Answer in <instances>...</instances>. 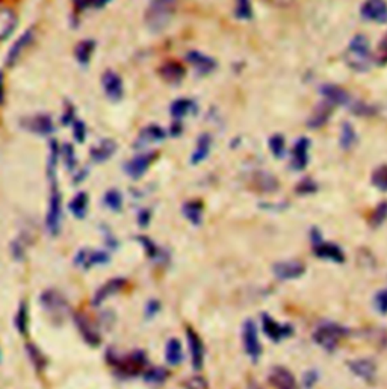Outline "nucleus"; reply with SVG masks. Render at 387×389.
Masks as SVG:
<instances>
[{"instance_id": "12", "label": "nucleus", "mask_w": 387, "mask_h": 389, "mask_svg": "<svg viewBox=\"0 0 387 389\" xmlns=\"http://www.w3.org/2000/svg\"><path fill=\"white\" fill-rule=\"evenodd\" d=\"M126 284H128V280L123 279V277L109 279L106 282V284H103L100 288L96 291V294L93 297V305L96 307L102 306L106 302V300H109L111 297L121 293L123 288L126 287Z\"/></svg>"}, {"instance_id": "51", "label": "nucleus", "mask_w": 387, "mask_h": 389, "mask_svg": "<svg viewBox=\"0 0 387 389\" xmlns=\"http://www.w3.org/2000/svg\"><path fill=\"white\" fill-rule=\"evenodd\" d=\"M160 309H162V306H160L159 300L151 298L147 302L146 309H144V315H146L147 320H153V318H155L160 312Z\"/></svg>"}, {"instance_id": "27", "label": "nucleus", "mask_w": 387, "mask_h": 389, "mask_svg": "<svg viewBox=\"0 0 387 389\" xmlns=\"http://www.w3.org/2000/svg\"><path fill=\"white\" fill-rule=\"evenodd\" d=\"M17 26V15L10 8L0 10V41L6 40L14 32Z\"/></svg>"}, {"instance_id": "50", "label": "nucleus", "mask_w": 387, "mask_h": 389, "mask_svg": "<svg viewBox=\"0 0 387 389\" xmlns=\"http://www.w3.org/2000/svg\"><path fill=\"white\" fill-rule=\"evenodd\" d=\"M375 61L378 66H386L387 64V33L383 37V40L378 44Z\"/></svg>"}, {"instance_id": "1", "label": "nucleus", "mask_w": 387, "mask_h": 389, "mask_svg": "<svg viewBox=\"0 0 387 389\" xmlns=\"http://www.w3.org/2000/svg\"><path fill=\"white\" fill-rule=\"evenodd\" d=\"M106 360L112 368L128 377L138 376L147 368V356L142 350H135L124 356H120L115 350H107Z\"/></svg>"}, {"instance_id": "45", "label": "nucleus", "mask_w": 387, "mask_h": 389, "mask_svg": "<svg viewBox=\"0 0 387 389\" xmlns=\"http://www.w3.org/2000/svg\"><path fill=\"white\" fill-rule=\"evenodd\" d=\"M236 17L241 20H250L253 17L250 0H236Z\"/></svg>"}, {"instance_id": "3", "label": "nucleus", "mask_w": 387, "mask_h": 389, "mask_svg": "<svg viewBox=\"0 0 387 389\" xmlns=\"http://www.w3.org/2000/svg\"><path fill=\"white\" fill-rule=\"evenodd\" d=\"M40 305L53 321H64L71 314L67 298L56 289H47L40 296Z\"/></svg>"}, {"instance_id": "52", "label": "nucleus", "mask_w": 387, "mask_h": 389, "mask_svg": "<svg viewBox=\"0 0 387 389\" xmlns=\"http://www.w3.org/2000/svg\"><path fill=\"white\" fill-rule=\"evenodd\" d=\"M374 305H375L378 312L387 314V289L378 291V293L375 294V298H374Z\"/></svg>"}, {"instance_id": "18", "label": "nucleus", "mask_w": 387, "mask_h": 389, "mask_svg": "<svg viewBox=\"0 0 387 389\" xmlns=\"http://www.w3.org/2000/svg\"><path fill=\"white\" fill-rule=\"evenodd\" d=\"M362 17L369 22L387 23L386 0H366L362 6Z\"/></svg>"}, {"instance_id": "8", "label": "nucleus", "mask_w": 387, "mask_h": 389, "mask_svg": "<svg viewBox=\"0 0 387 389\" xmlns=\"http://www.w3.org/2000/svg\"><path fill=\"white\" fill-rule=\"evenodd\" d=\"M186 342L191 356V365L195 371H200L204 367V344L199 333L192 327H186Z\"/></svg>"}, {"instance_id": "30", "label": "nucleus", "mask_w": 387, "mask_h": 389, "mask_svg": "<svg viewBox=\"0 0 387 389\" xmlns=\"http://www.w3.org/2000/svg\"><path fill=\"white\" fill-rule=\"evenodd\" d=\"M203 203L200 200H189L186 201L182 212H183V217L189 221V223H192L194 226H199L202 224L203 221Z\"/></svg>"}, {"instance_id": "9", "label": "nucleus", "mask_w": 387, "mask_h": 389, "mask_svg": "<svg viewBox=\"0 0 387 389\" xmlns=\"http://www.w3.org/2000/svg\"><path fill=\"white\" fill-rule=\"evenodd\" d=\"M349 53L353 56V63L351 66L356 68H366V63L369 56H371V44L365 35H357L349 43Z\"/></svg>"}, {"instance_id": "15", "label": "nucleus", "mask_w": 387, "mask_h": 389, "mask_svg": "<svg viewBox=\"0 0 387 389\" xmlns=\"http://www.w3.org/2000/svg\"><path fill=\"white\" fill-rule=\"evenodd\" d=\"M102 85L107 99L112 102H119L123 99L124 85L120 75H116L115 72H112V70H107V72L102 76Z\"/></svg>"}, {"instance_id": "42", "label": "nucleus", "mask_w": 387, "mask_h": 389, "mask_svg": "<svg viewBox=\"0 0 387 389\" xmlns=\"http://www.w3.org/2000/svg\"><path fill=\"white\" fill-rule=\"evenodd\" d=\"M372 185L375 188L387 191V165H381L372 173Z\"/></svg>"}, {"instance_id": "33", "label": "nucleus", "mask_w": 387, "mask_h": 389, "mask_svg": "<svg viewBox=\"0 0 387 389\" xmlns=\"http://www.w3.org/2000/svg\"><path fill=\"white\" fill-rule=\"evenodd\" d=\"M88 205H89L88 194L84 192V191H80V192L76 194L73 199H71L70 205H68V209H70L71 214H73L76 218L82 220V218H85L86 212H88Z\"/></svg>"}, {"instance_id": "48", "label": "nucleus", "mask_w": 387, "mask_h": 389, "mask_svg": "<svg viewBox=\"0 0 387 389\" xmlns=\"http://www.w3.org/2000/svg\"><path fill=\"white\" fill-rule=\"evenodd\" d=\"M109 0H75V8L77 11H85L88 8H96L100 10Z\"/></svg>"}, {"instance_id": "19", "label": "nucleus", "mask_w": 387, "mask_h": 389, "mask_svg": "<svg viewBox=\"0 0 387 389\" xmlns=\"http://www.w3.org/2000/svg\"><path fill=\"white\" fill-rule=\"evenodd\" d=\"M268 380L275 389H298L295 376L284 367H274L269 373Z\"/></svg>"}, {"instance_id": "37", "label": "nucleus", "mask_w": 387, "mask_h": 389, "mask_svg": "<svg viewBox=\"0 0 387 389\" xmlns=\"http://www.w3.org/2000/svg\"><path fill=\"white\" fill-rule=\"evenodd\" d=\"M94 49H96V41H93V40L80 41L75 49V56L77 59V63L86 66L89 61H91Z\"/></svg>"}, {"instance_id": "54", "label": "nucleus", "mask_w": 387, "mask_h": 389, "mask_svg": "<svg viewBox=\"0 0 387 389\" xmlns=\"http://www.w3.org/2000/svg\"><path fill=\"white\" fill-rule=\"evenodd\" d=\"M314 191H317V185H314L310 179H304L298 185V188H296V192L298 194H309V192H314Z\"/></svg>"}, {"instance_id": "14", "label": "nucleus", "mask_w": 387, "mask_h": 389, "mask_svg": "<svg viewBox=\"0 0 387 389\" xmlns=\"http://www.w3.org/2000/svg\"><path fill=\"white\" fill-rule=\"evenodd\" d=\"M22 126L28 132H32V134L40 137H46L55 132L53 120L49 116H44V114H38V116L24 119L22 121Z\"/></svg>"}, {"instance_id": "43", "label": "nucleus", "mask_w": 387, "mask_h": 389, "mask_svg": "<svg viewBox=\"0 0 387 389\" xmlns=\"http://www.w3.org/2000/svg\"><path fill=\"white\" fill-rule=\"evenodd\" d=\"M269 148L275 158H283L284 152H286V143L284 138L282 135H274L269 139Z\"/></svg>"}, {"instance_id": "21", "label": "nucleus", "mask_w": 387, "mask_h": 389, "mask_svg": "<svg viewBox=\"0 0 387 389\" xmlns=\"http://www.w3.org/2000/svg\"><path fill=\"white\" fill-rule=\"evenodd\" d=\"M186 59H188V63L202 75H209L213 72L215 68H217V63H215V59L208 55H204V53H202L199 50L188 52Z\"/></svg>"}, {"instance_id": "16", "label": "nucleus", "mask_w": 387, "mask_h": 389, "mask_svg": "<svg viewBox=\"0 0 387 389\" xmlns=\"http://www.w3.org/2000/svg\"><path fill=\"white\" fill-rule=\"evenodd\" d=\"M33 37H35V31H33V28H29L28 31H24L22 33V37L13 44V47L10 49V52H8L6 59H5V64L8 67H14L17 63H19L23 52L32 44Z\"/></svg>"}, {"instance_id": "39", "label": "nucleus", "mask_w": 387, "mask_h": 389, "mask_svg": "<svg viewBox=\"0 0 387 389\" xmlns=\"http://www.w3.org/2000/svg\"><path fill=\"white\" fill-rule=\"evenodd\" d=\"M26 351H28L29 360L32 362V365L35 367V369L44 371V368H46V365H47V359H46V356L43 355V351L37 346H35L33 342L26 344Z\"/></svg>"}, {"instance_id": "40", "label": "nucleus", "mask_w": 387, "mask_h": 389, "mask_svg": "<svg viewBox=\"0 0 387 389\" xmlns=\"http://www.w3.org/2000/svg\"><path fill=\"white\" fill-rule=\"evenodd\" d=\"M103 203L107 209L112 212H120L123 209V194L119 190L106 191L103 196Z\"/></svg>"}, {"instance_id": "29", "label": "nucleus", "mask_w": 387, "mask_h": 389, "mask_svg": "<svg viewBox=\"0 0 387 389\" xmlns=\"http://www.w3.org/2000/svg\"><path fill=\"white\" fill-rule=\"evenodd\" d=\"M211 147H212L211 135H208V134L200 135L199 139H197V146H195V150H194V153L191 156V164L197 165V164L203 162L204 159L209 156Z\"/></svg>"}, {"instance_id": "13", "label": "nucleus", "mask_w": 387, "mask_h": 389, "mask_svg": "<svg viewBox=\"0 0 387 389\" xmlns=\"http://www.w3.org/2000/svg\"><path fill=\"white\" fill-rule=\"evenodd\" d=\"M262 329L266 337L274 342H280L282 340L291 337L294 330L289 324L277 323L274 318L269 316L268 314L262 315Z\"/></svg>"}, {"instance_id": "36", "label": "nucleus", "mask_w": 387, "mask_h": 389, "mask_svg": "<svg viewBox=\"0 0 387 389\" xmlns=\"http://www.w3.org/2000/svg\"><path fill=\"white\" fill-rule=\"evenodd\" d=\"M142 377L150 385H162L169 377V371L164 367H147Z\"/></svg>"}, {"instance_id": "23", "label": "nucleus", "mask_w": 387, "mask_h": 389, "mask_svg": "<svg viewBox=\"0 0 387 389\" xmlns=\"http://www.w3.org/2000/svg\"><path fill=\"white\" fill-rule=\"evenodd\" d=\"M165 360L171 367H179L185 360L183 346L179 338H171L165 346Z\"/></svg>"}, {"instance_id": "7", "label": "nucleus", "mask_w": 387, "mask_h": 389, "mask_svg": "<svg viewBox=\"0 0 387 389\" xmlns=\"http://www.w3.org/2000/svg\"><path fill=\"white\" fill-rule=\"evenodd\" d=\"M242 344H244L245 353L253 360H257L262 355V344H260L257 327L253 320H247L242 326Z\"/></svg>"}, {"instance_id": "24", "label": "nucleus", "mask_w": 387, "mask_h": 389, "mask_svg": "<svg viewBox=\"0 0 387 389\" xmlns=\"http://www.w3.org/2000/svg\"><path fill=\"white\" fill-rule=\"evenodd\" d=\"M115 150H116L115 141L103 139L100 141V144L89 150V156H91L94 162L100 164V162H106L107 159H111L112 155L115 153Z\"/></svg>"}, {"instance_id": "4", "label": "nucleus", "mask_w": 387, "mask_h": 389, "mask_svg": "<svg viewBox=\"0 0 387 389\" xmlns=\"http://www.w3.org/2000/svg\"><path fill=\"white\" fill-rule=\"evenodd\" d=\"M50 199L46 215V227L52 236H56L62 224V194L58 187V181H50Z\"/></svg>"}, {"instance_id": "20", "label": "nucleus", "mask_w": 387, "mask_h": 389, "mask_svg": "<svg viewBox=\"0 0 387 389\" xmlns=\"http://www.w3.org/2000/svg\"><path fill=\"white\" fill-rule=\"evenodd\" d=\"M313 253L324 261H333L336 264L345 262V253L337 244L318 241L313 245Z\"/></svg>"}, {"instance_id": "56", "label": "nucleus", "mask_w": 387, "mask_h": 389, "mask_svg": "<svg viewBox=\"0 0 387 389\" xmlns=\"http://www.w3.org/2000/svg\"><path fill=\"white\" fill-rule=\"evenodd\" d=\"M73 119H75V109L71 108V106H67L64 116H62V123H64V125H71Z\"/></svg>"}, {"instance_id": "32", "label": "nucleus", "mask_w": 387, "mask_h": 389, "mask_svg": "<svg viewBox=\"0 0 387 389\" xmlns=\"http://www.w3.org/2000/svg\"><path fill=\"white\" fill-rule=\"evenodd\" d=\"M333 108H335V106L328 103L327 100H324L321 105H318L317 109H314V112H313V116L309 120V126L310 128H321L322 125H326V123L330 119V116H331Z\"/></svg>"}, {"instance_id": "6", "label": "nucleus", "mask_w": 387, "mask_h": 389, "mask_svg": "<svg viewBox=\"0 0 387 389\" xmlns=\"http://www.w3.org/2000/svg\"><path fill=\"white\" fill-rule=\"evenodd\" d=\"M73 320L76 324V329L80 333V337L88 344V346L98 347L102 342V335L98 332L96 324L91 321L85 312H76L73 315Z\"/></svg>"}, {"instance_id": "22", "label": "nucleus", "mask_w": 387, "mask_h": 389, "mask_svg": "<svg viewBox=\"0 0 387 389\" xmlns=\"http://www.w3.org/2000/svg\"><path fill=\"white\" fill-rule=\"evenodd\" d=\"M309 147H310V139L309 138H300L296 141L294 148H292V169L294 170H304L305 165L309 162Z\"/></svg>"}, {"instance_id": "34", "label": "nucleus", "mask_w": 387, "mask_h": 389, "mask_svg": "<svg viewBox=\"0 0 387 389\" xmlns=\"http://www.w3.org/2000/svg\"><path fill=\"white\" fill-rule=\"evenodd\" d=\"M137 241L144 247V252H146L147 258L150 261L164 262V259H162V258H165V252L162 250L155 241L150 240V238H147V236H138Z\"/></svg>"}, {"instance_id": "17", "label": "nucleus", "mask_w": 387, "mask_h": 389, "mask_svg": "<svg viewBox=\"0 0 387 389\" xmlns=\"http://www.w3.org/2000/svg\"><path fill=\"white\" fill-rule=\"evenodd\" d=\"M273 271L277 279L280 280H295L305 273V265L298 261H282L274 264Z\"/></svg>"}, {"instance_id": "25", "label": "nucleus", "mask_w": 387, "mask_h": 389, "mask_svg": "<svg viewBox=\"0 0 387 389\" xmlns=\"http://www.w3.org/2000/svg\"><path fill=\"white\" fill-rule=\"evenodd\" d=\"M349 369L353 371L356 376H358L360 379L365 380H372L375 373H377V367L371 359H356L349 362Z\"/></svg>"}, {"instance_id": "10", "label": "nucleus", "mask_w": 387, "mask_h": 389, "mask_svg": "<svg viewBox=\"0 0 387 389\" xmlns=\"http://www.w3.org/2000/svg\"><path fill=\"white\" fill-rule=\"evenodd\" d=\"M156 159V153L151 152V153H141L137 155L133 159L124 165V171L128 176H130L132 179H141L144 174L147 173V170L150 169V165L153 164V161Z\"/></svg>"}, {"instance_id": "5", "label": "nucleus", "mask_w": 387, "mask_h": 389, "mask_svg": "<svg viewBox=\"0 0 387 389\" xmlns=\"http://www.w3.org/2000/svg\"><path fill=\"white\" fill-rule=\"evenodd\" d=\"M347 330L342 329L340 326L335 323H326L321 324L317 330L313 332V341L318 346L327 351H333L337 346L342 337H345Z\"/></svg>"}, {"instance_id": "28", "label": "nucleus", "mask_w": 387, "mask_h": 389, "mask_svg": "<svg viewBox=\"0 0 387 389\" xmlns=\"http://www.w3.org/2000/svg\"><path fill=\"white\" fill-rule=\"evenodd\" d=\"M322 94L326 97V100L331 103L333 106L337 105H347L349 102L348 93L337 85H324L322 86Z\"/></svg>"}, {"instance_id": "53", "label": "nucleus", "mask_w": 387, "mask_h": 389, "mask_svg": "<svg viewBox=\"0 0 387 389\" xmlns=\"http://www.w3.org/2000/svg\"><path fill=\"white\" fill-rule=\"evenodd\" d=\"M73 135H75V139L77 141L79 144H82L85 138H86V128L84 125V121L82 120H75V125H73Z\"/></svg>"}, {"instance_id": "57", "label": "nucleus", "mask_w": 387, "mask_h": 389, "mask_svg": "<svg viewBox=\"0 0 387 389\" xmlns=\"http://www.w3.org/2000/svg\"><path fill=\"white\" fill-rule=\"evenodd\" d=\"M5 102V76L3 72H0V105Z\"/></svg>"}, {"instance_id": "49", "label": "nucleus", "mask_w": 387, "mask_h": 389, "mask_svg": "<svg viewBox=\"0 0 387 389\" xmlns=\"http://www.w3.org/2000/svg\"><path fill=\"white\" fill-rule=\"evenodd\" d=\"M386 218H387V201H383L381 205H378L377 209L374 211L371 223H372V226H380L384 223Z\"/></svg>"}, {"instance_id": "44", "label": "nucleus", "mask_w": 387, "mask_h": 389, "mask_svg": "<svg viewBox=\"0 0 387 389\" xmlns=\"http://www.w3.org/2000/svg\"><path fill=\"white\" fill-rule=\"evenodd\" d=\"M257 183H259V187L262 191H274L277 188V181L273 178L271 174H268V173H259L257 174Z\"/></svg>"}, {"instance_id": "35", "label": "nucleus", "mask_w": 387, "mask_h": 389, "mask_svg": "<svg viewBox=\"0 0 387 389\" xmlns=\"http://www.w3.org/2000/svg\"><path fill=\"white\" fill-rule=\"evenodd\" d=\"M15 329L20 335H28L29 330V309H28V303H26V300H22L19 309H17V314H15Z\"/></svg>"}, {"instance_id": "55", "label": "nucleus", "mask_w": 387, "mask_h": 389, "mask_svg": "<svg viewBox=\"0 0 387 389\" xmlns=\"http://www.w3.org/2000/svg\"><path fill=\"white\" fill-rule=\"evenodd\" d=\"M151 221V211L150 209H141L138 212V224L141 227H147Z\"/></svg>"}, {"instance_id": "31", "label": "nucleus", "mask_w": 387, "mask_h": 389, "mask_svg": "<svg viewBox=\"0 0 387 389\" xmlns=\"http://www.w3.org/2000/svg\"><path fill=\"white\" fill-rule=\"evenodd\" d=\"M160 76L169 84H179L185 77V68L174 61L164 64L160 67Z\"/></svg>"}, {"instance_id": "41", "label": "nucleus", "mask_w": 387, "mask_h": 389, "mask_svg": "<svg viewBox=\"0 0 387 389\" xmlns=\"http://www.w3.org/2000/svg\"><path fill=\"white\" fill-rule=\"evenodd\" d=\"M357 143V135L354 128L349 125V123H345L342 126V135H340V146L344 147L345 150L354 147V144Z\"/></svg>"}, {"instance_id": "47", "label": "nucleus", "mask_w": 387, "mask_h": 389, "mask_svg": "<svg viewBox=\"0 0 387 389\" xmlns=\"http://www.w3.org/2000/svg\"><path fill=\"white\" fill-rule=\"evenodd\" d=\"M183 389H209L208 382H206L204 377L200 376H192V377H188L182 382Z\"/></svg>"}, {"instance_id": "26", "label": "nucleus", "mask_w": 387, "mask_h": 389, "mask_svg": "<svg viewBox=\"0 0 387 389\" xmlns=\"http://www.w3.org/2000/svg\"><path fill=\"white\" fill-rule=\"evenodd\" d=\"M167 137V132L158 125H151L144 128L137 139V146H146L150 143H159V141H164Z\"/></svg>"}, {"instance_id": "2", "label": "nucleus", "mask_w": 387, "mask_h": 389, "mask_svg": "<svg viewBox=\"0 0 387 389\" xmlns=\"http://www.w3.org/2000/svg\"><path fill=\"white\" fill-rule=\"evenodd\" d=\"M176 0H151L146 13V22L153 32L164 31L173 15V6Z\"/></svg>"}, {"instance_id": "11", "label": "nucleus", "mask_w": 387, "mask_h": 389, "mask_svg": "<svg viewBox=\"0 0 387 389\" xmlns=\"http://www.w3.org/2000/svg\"><path fill=\"white\" fill-rule=\"evenodd\" d=\"M111 262V256L105 250H88V249H82L80 252H77L76 258H75V264L82 267L84 270H89L96 267V265H106Z\"/></svg>"}, {"instance_id": "38", "label": "nucleus", "mask_w": 387, "mask_h": 389, "mask_svg": "<svg viewBox=\"0 0 387 389\" xmlns=\"http://www.w3.org/2000/svg\"><path fill=\"white\" fill-rule=\"evenodd\" d=\"M194 103L192 100H188V99H179L176 102H173V105H171V117H173L176 121H180L183 117H186L189 112H191V109L194 108Z\"/></svg>"}, {"instance_id": "46", "label": "nucleus", "mask_w": 387, "mask_h": 389, "mask_svg": "<svg viewBox=\"0 0 387 389\" xmlns=\"http://www.w3.org/2000/svg\"><path fill=\"white\" fill-rule=\"evenodd\" d=\"M62 156H64L67 169L70 171H73L76 169V165H77V159H76V153H75L73 146L66 144L64 147H62Z\"/></svg>"}]
</instances>
